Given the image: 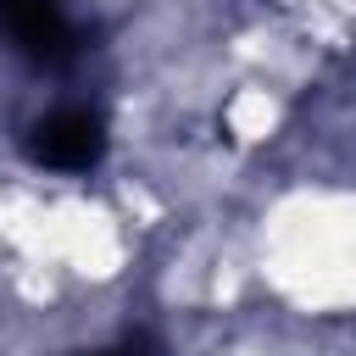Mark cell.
<instances>
[{
	"mask_svg": "<svg viewBox=\"0 0 356 356\" xmlns=\"http://www.w3.org/2000/svg\"><path fill=\"white\" fill-rule=\"evenodd\" d=\"M0 33L39 67H61L78 56V28L61 0H0Z\"/></svg>",
	"mask_w": 356,
	"mask_h": 356,
	"instance_id": "obj_2",
	"label": "cell"
},
{
	"mask_svg": "<svg viewBox=\"0 0 356 356\" xmlns=\"http://www.w3.org/2000/svg\"><path fill=\"white\" fill-rule=\"evenodd\" d=\"M28 156L50 172H89L106 156V128H100L95 111L61 106V111H50L28 128Z\"/></svg>",
	"mask_w": 356,
	"mask_h": 356,
	"instance_id": "obj_1",
	"label": "cell"
},
{
	"mask_svg": "<svg viewBox=\"0 0 356 356\" xmlns=\"http://www.w3.org/2000/svg\"><path fill=\"white\" fill-rule=\"evenodd\" d=\"M100 356H139V350H100Z\"/></svg>",
	"mask_w": 356,
	"mask_h": 356,
	"instance_id": "obj_3",
	"label": "cell"
}]
</instances>
